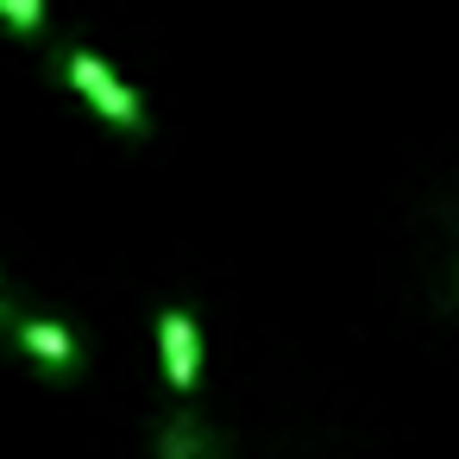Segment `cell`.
I'll list each match as a JSON object with an SVG mask.
<instances>
[{"instance_id":"1","label":"cell","mask_w":459,"mask_h":459,"mask_svg":"<svg viewBox=\"0 0 459 459\" xmlns=\"http://www.w3.org/2000/svg\"><path fill=\"white\" fill-rule=\"evenodd\" d=\"M64 82L108 120V126H126V133H145V101H139V89H126L114 70H108V57H95V51H64Z\"/></svg>"},{"instance_id":"2","label":"cell","mask_w":459,"mask_h":459,"mask_svg":"<svg viewBox=\"0 0 459 459\" xmlns=\"http://www.w3.org/2000/svg\"><path fill=\"white\" fill-rule=\"evenodd\" d=\"M158 359H164L170 390H177V396H195V384H202V327H195V315L177 308V302L158 315Z\"/></svg>"},{"instance_id":"3","label":"cell","mask_w":459,"mask_h":459,"mask_svg":"<svg viewBox=\"0 0 459 459\" xmlns=\"http://www.w3.org/2000/svg\"><path fill=\"white\" fill-rule=\"evenodd\" d=\"M13 340H20V352L39 365V371H76L82 365V340H76V327L70 321H57V315H26L20 327H13Z\"/></svg>"},{"instance_id":"4","label":"cell","mask_w":459,"mask_h":459,"mask_svg":"<svg viewBox=\"0 0 459 459\" xmlns=\"http://www.w3.org/2000/svg\"><path fill=\"white\" fill-rule=\"evenodd\" d=\"M158 459H221V440H214L189 409H177V415L158 428Z\"/></svg>"},{"instance_id":"5","label":"cell","mask_w":459,"mask_h":459,"mask_svg":"<svg viewBox=\"0 0 459 459\" xmlns=\"http://www.w3.org/2000/svg\"><path fill=\"white\" fill-rule=\"evenodd\" d=\"M0 20L7 26H45V0H0Z\"/></svg>"},{"instance_id":"6","label":"cell","mask_w":459,"mask_h":459,"mask_svg":"<svg viewBox=\"0 0 459 459\" xmlns=\"http://www.w3.org/2000/svg\"><path fill=\"white\" fill-rule=\"evenodd\" d=\"M0 321H7V283H0Z\"/></svg>"}]
</instances>
